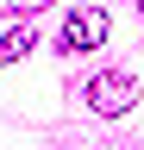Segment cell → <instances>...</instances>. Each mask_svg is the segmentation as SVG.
I'll list each match as a JSON object with an SVG mask.
<instances>
[{
    "instance_id": "3",
    "label": "cell",
    "mask_w": 144,
    "mask_h": 150,
    "mask_svg": "<svg viewBox=\"0 0 144 150\" xmlns=\"http://www.w3.org/2000/svg\"><path fill=\"white\" fill-rule=\"evenodd\" d=\"M31 44H38V31H31V25L6 31V38H0V63H19V56H31Z\"/></svg>"
},
{
    "instance_id": "2",
    "label": "cell",
    "mask_w": 144,
    "mask_h": 150,
    "mask_svg": "<svg viewBox=\"0 0 144 150\" xmlns=\"http://www.w3.org/2000/svg\"><path fill=\"white\" fill-rule=\"evenodd\" d=\"M94 44H106V19L94 6H69L63 13V50H94Z\"/></svg>"
},
{
    "instance_id": "4",
    "label": "cell",
    "mask_w": 144,
    "mask_h": 150,
    "mask_svg": "<svg viewBox=\"0 0 144 150\" xmlns=\"http://www.w3.org/2000/svg\"><path fill=\"white\" fill-rule=\"evenodd\" d=\"M138 13H144V6H138Z\"/></svg>"
},
{
    "instance_id": "1",
    "label": "cell",
    "mask_w": 144,
    "mask_h": 150,
    "mask_svg": "<svg viewBox=\"0 0 144 150\" xmlns=\"http://www.w3.org/2000/svg\"><path fill=\"white\" fill-rule=\"evenodd\" d=\"M88 106H94L100 119H119V112L138 106V81H132L125 69H100L94 81H88Z\"/></svg>"
}]
</instances>
